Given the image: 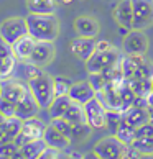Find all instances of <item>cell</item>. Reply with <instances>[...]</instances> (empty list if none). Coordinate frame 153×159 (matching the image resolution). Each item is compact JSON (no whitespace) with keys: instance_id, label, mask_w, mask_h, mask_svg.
<instances>
[{"instance_id":"obj_8","label":"cell","mask_w":153,"mask_h":159,"mask_svg":"<svg viewBox=\"0 0 153 159\" xmlns=\"http://www.w3.org/2000/svg\"><path fill=\"white\" fill-rule=\"evenodd\" d=\"M123 148H125V144L115 134H109L94 146V152L101 159H120Z\"/></svg>"},{"instance_id":"obj_16","label":"cell","mask_w":153,"mask_h":159,"mask_svg":"<svg viewBox=\"0 0 153 159\" xmlns=\"http://www.w3.org/2000/svg\"><path fill=\"white\" fill-rule=\"evenodd\" d=\"M43 139L46 141V144H48V148H53V149H58V151H66L69 146H71L73 139L64 136L61 131H58L50 123L48 126H46V131L43 134Z\"/></svg>"},{"instance_id":"obj_34","label":"cell","mask_w":153,"mask_h":159,"mask_svg":"<svg viewBox=\"0 0 153 159\" xmlns=\"http://www.w3.org/2000/svg\"><path fill=\"white\" fill-rule=\"evenodd\" d=\"M0 111H2V115L5 116V118H8V116H15V113H17V103L0 97Z\"/></svg>"},{"instance_id":"obj_20","label":"cell","mask_w":153,"mask_h":159,"mask_svg":"<svg viewBox=\"0 0 153 159\" xmlns=\"http://www.w3.org/2000/svg\"><path fill=\"white\" fill-rule=\"evenodd\" d=\"M56 7H58L56 0H26L28 13L51 15L56 11Z\"/></svg>"},{"instance_id":"obj_6","label":"cell","mask_w":153,"mask_h":159,"mask_svg":"<svg viewBox=\"0 0 153 159\" xmlns=\"http://www.w3.org/2000/svg\"><path fill=\"white\" fill-rule=\"evenodd\" d=\"M150 41L146 38L143 30H130L122 43V51L127 56H135V54H145L148 51Z\"/></svg>"},{"instance_id":"obj_15","label":"cell","mask_w":153,"mask_h":159,"mask_svg":"<svg viewBox=\"0 0 153 159\" xmlns=\"http://www.w3.org/2000/svg\"><path fill=\"white\" fill-rule=\"evenodd\" d=\"M74 30L78 33V36L96 38L101 31V26H99V21L96 18H92L89 15H82L74 20Z\"/></svg>"},{"instance_id":"obj_49","label":"cell","mask_w":153,"mask_h":159,"mask_svg":"<svg viewBox=\"0 0 153 159\" xmlns=\"http://www.w3.org/2000/svg\"><path fill=\"white\" fill-rule=\"evenodd\" d=\"M0 159H12L10 156H5V154H0Z\"/></svg>"},{"instance_id":"obj_48","label":"cell","mask_w":153,"mask_h":159,"mask_svg":"<svg viewBox=\"0 0 153 159\" xmlns=\"http://www.w3.org/2000/svg\"><path fill=\"white\" fill-rule=\"evenodd\" d=\"M150 123L153 125V108H150Z\"/></svg>"},{"instance_id":"obj_22","label":"cell","mask_w":153,"mask_h":159,"mask_svg":"<svg viewBox=\"0 0 153 159\" xmlns=\"http://www.w3.org/2000/svg\"><path fill=\"white\" fill-rule=\"evenodd\" d=\"M46 149H48V144H46V141L43 138L33 139V141L23 144L20 148V151L23 152V156H25L26 159H38Z\"/></svg>"},{"instance_id":"obj_12","label":"cell","mask_w":153,"mask_h":159,"mask_svg":"<svg viewBox=\"0 0 153 159\" xmlns=\"http://www.w3.org/2000/svg\"><path fill=\"white\" fill-rule=\"evenodd\" d=\"M96 44L97 41L96 38H84V36H78L71 41V44H69V49L71 52L81 59L82 62H86L89 57L96 52Z\"/></svg>"},{"instance_id":"obj_45","label":"cell","mask_w":153,"mask_h":159,"mask_svg":"<svg viewBox=\"0 0 153 159\" xmlns=\"http://www.w3.org/2000/svg\"><path fill=\"white\" fill-rule=\"evenodd\" d=\"M58 159H68V154L64 151H60L58 152Z\"/></svg>"},{"instance_id":"obj_19","label":"cell","mask_w":153,"mask_h":159,"mask_svg":"<svg viewBox=\"0 0 153 159\" xmlns=\"http://www.w3.org/2000/svg\"><path fill=\"white\" fill-rule=\"evenodd\" d=\"M35 44H36V39L31 38L30 34H26V36L20 38L18 41H15V43L12 44L15 57L18 61H30L31 52L35 49Z\"/></svg>"},{"instance_id":"obj_50","label":"cell","mask_w":153,"mask_h":159,"mask_svg":"<svg viewBox=\"0 0 153 159\" xmlns=\"http://www.w3.org/2000/svg\"><path fill=\"white\" fill-rule=\"evenodd\" d=\"M3 120H5V116L2 115V111H0V123H3Z\"/></svg>"},{"instance_id":"obj_2","label":"cell","mask_w":153,"mask_h":159,"mask_svg":"<svg viewBox=\"0 0 153 159\" xmlns=\"http://www.w3.org/2000/svg\"><path fill=\"white\" fill-rule=\"evenodd\" d=\"M28 84L31 95L35 97V100L38 102L40 108H50L51 102L55 100V85H53V77L48 75L46 72H41L38 77L31 79Z\"/></svg>"},{"instance_id":"obj_41","label":"cell","mask_w":153,"mask_h":159,"mask_svg":"<svg viewBox=\"0 0 153 159\" xmlns=\"http://www.w3.org/2000/svg\"><path fill=\"white\" fill-rule=\"evenodd\" d=\"M68 159H84V154H81L79 151H71L68 154Z\"/></svg>"},{"instance_id":"obj_42","label":"cell","mask_w":153,"mask_h":159,"mask_svg":"<svg viewBox=\"0 0 153 159\" xmlns=\"http://www.w3.org/2000/svg\"><path fill=\"white\" fill-rule=\"evenodd\" d=\"M84 159H101V157H99L94 151H91V152H86L84 154Z\"/></svg>"},{"instance_id":"obj_43","label":"cell","mask_w":153,"mask_h":159,"mask_svg":"<svg viewBox=\"0 0 153 159\" xmlns=\"http://www.w3.org/2000/svg\"><path fill=\"white\" fill-rule=\"evenodd\" d=\"M12 159H26V157L23 156V152H22L20 149H18V151H17V152H15L13 156H12Z\"/></svg>"},{"instance_id":"obj_24","label":"cell","mask_w":153,"mask_h":159,"mask_svg":"<svg viewBox=\"0 0 153 159\" xmlns=\"http://www.w3.org/2000/svg\"><path fill=\"white\" fill-rule=\"evenodd\" d=\"M63 118H66L69 123H73V125H79V123H87L86 111H84V105H79V103L73 102V105L69 107V110L66 111V115H64Z\"/></svg>"},{"instance_id":"obj_37","label":"cell","mask_w":153,"mask_h":159,"mask_svg":"<svg viewBox=\"0 0 153 159\" xmlns=\"http://www.w3.org/2000/svg\"><path fill=\"white\" fill-rule=\"evenodd\" d=\"M13 48L8 41H5L2 36H0V57H13Z\"/></svg>"},{"instance_id":"obj_46","label":"cell","mask_w":153,"mask_h":159,"mask_svg":"<svg viewBox=\"0 0 153 159\" xmlns=\"http://www.w3.org/2000/svg\"><path fill=\"white\" fill-rule=\"evenodd\" d=\"M58 3H63V5H69V3H73L74 0H56Z\"/></svg>"},{"instance_id":"obj_1","label":"cell","mask_w":153,"mask_h":159,"mask_svg":"<svg viewBox=\"0 0 153 159\" xmlns=\"http://www.w3.org/2000/svg\"><path fill=\"white\" fill-rule=\"evenodd\" d=\"M28 34L36 41H53L60 36V20L55 13L51 15H38L28 13L26 16Z\"/></svg>"},{"instance_id":"obj_10","label":"cell","mask_w":153,"mask_h":159,"mask_svg":"<svg viewBox=\"0 0 153 159\" xmlns=\"http://www.w3.org/2000/svg\"><path fill=\"white\" fill-rule=\"evenodd\" d=\"M28 84H25L23 80L17 79V77H8L2 80V98L10 100L13 103H18L20 100L26 95Z\"/></svg>"},{"instance_id":"obj_39","label":"cell","mask_w":153,"mask_h":159,"mask_svg":"<svg viewBox=\"0 0 153 159\" xmlns=\"http://www.w3.org/2000/svg\"><path fill=\"white\" fill-rule=\"evenodd\" d=\"M10 141H13V138H12L10 134L7 133V129H5L3 125L0 123V146L5 144V143H10Z\"/></svg>"},{"instance_id":"obj_7","label":"cell","mask_w":153,"mask_h":159,"mask_svg":"<svg viewBox=\"0 0 153 159\" xmlns=\"http://www.w3.org/2000/svg\"><path fill=\"white\" fill-rule=\"evenodd\" d=\"M46 126H48V125H45V123L41 121L40 118H36V116H35V118H30V120H25V121H23L20 134L13 141L17 143L18 148H22L23 144L30 143V141H33V139L43 138V134L46 131Z\"/></svg>"},{"instance_id":"obj_51","label":"cell","mask_w":153,"mask_h":159,"mask_svg":"<svg viewBox=\"0 0 153 159\" xmlns=\"http://www.w3.org/2000/svg\"><path fill=\"white\" fill-rule=\"evenodd\" d=\"M0 97H2V80H0Z\"/></svg>"},{"instance_id":"obj_38","label":"cell","mask_w":153,"mask_h":159,"mask_svg":"<svg viewBox=\"0 0 153 159\" xmlns=\"http://www.w3.org/2000/svg\"><path fill=\"white\" fill-rule=\"evenodd\" d=\"M18 149H20V148L17 146L15 141H10V143H5V144L0 146V154H5V156H10V157H12Z\"/></svg>"},{"instance_id":"obj_9","label":"cell","mask_w":153,"mask_h":159,"mask_svg":"<svg viewBox=\"0 0 153 159\" xmlns=\"http://www.w3.org/2000/svg\"><path fill=\"white\" fill-rule=\"evenodd\" d=\"M84 111H86L87 123L92 128H97V129L105 128V123H107V108H105V105L97 97H94L92 100H89L84 105Z\"/></svg>"},{"instance_id":"obj_14","label":"cell","mask_w":153,"mask_h":159,"mask_svg":"<svg viewBox=\"0 0 153 159\" xmlns=\"http://www.w3.org/2000/svg\"><path fill=\"white\" fill-rule=\"evenodd\" d=\"M69 97L73 102L79 103V105H86L89 100L96 97V90L92 89V85L89 84V80H81V82H74L69 89Z\"/></svg>"},{"instance_id":"obj_28","label":"cell","mask_w":153,"mask_h":159,"mask_svg":"<svg viewBox=\"0 0 153 159\" xmlns=\"http://www.w3.org/2000/svg\"><path fill=\"white\" fill-rule=\"evenodd\" d=\"M74 82H71L68 77H53V85H55V97H61V95H68L69 89Z\"/></svg>"},{"instance_id":"obj_4","label":"cell","mask_w":153,"mask_h":159,"mask_svg":"<svg viewBox=\"0 0 153 159\" xmlns=\"http://www.w3.org/2000/svg\"><path fill=\"white\" fill-rule=\"evenodd\" d=\"M28 34V25L26 18L22 16H12L0 23V36L5 41H8L10 44H13L15 41H18L20 38Z\"/></svg>"},{"instance_id":"obj_47","label":"cell","mask_w":153,"mask_h":159,"mask_svg":"<svg viewBox=\"0 0 153 159\" xmlns=\"http://www.w3.org/2000/svg\"><path fill=\"white\" fill-rule=\"evenodd\" d=\"M138 159H153V154H142Z\"/></svg>"},{"instance_id":"obj_44","label":"cell","mask_w":153,"mask_h":159,"mask_svg":"<svg viewBox=\"0 0 153 159\" xmlns=\"http://www.w3.org/2000/svg\"><path fill=\"white\" fill-rule=\"evenodd\" d=\"M146 100H148V107H150V108H153V90L150 92V95L146 97Z\"/></svg>"},{"instance_id":"obj_40","label":"cell","mask_w":153,"mask_h":159,"mask_svg":"<svg viewBox=\"0 0 153 159\" xmlns=\"http://www.w3.org/2000/svg\"><path fill=\"white\" fill-rule=\"evenodd\" d=\"M110 48H114V46L110 44L109 41H105V39H99L97 44H96V49H97V51H107V49H110Z\"/></svg>"},{"instance_id":"obj_26","label":"cell","mask_w":153,"mask_h":159,"mask_svg":"<svg viewBox=\"0 0 153 159\" xmlns=\"http://www.w3.org/2000/svg\"><path fill=\"white\" fill-rule=\"evenodd\" d=\"M18 64V59L13 57H0V80H5L13 75L15 67Z\"/></svg>"},{"instance_id":"obj_25","label":"cell","mask_w":153,"mask_h":159,"mask_svg":"<svg viewBox=\"0 0 153 159\" xmlns=\"http://www.w3.org/2000/svg\"><path fill=\"white\" fill-rule=\"evenodd\" d=\"M135 129L137 128H133L132 125H128L125 120H122L119 129L115 131V136L119 138L123 144H132L135 141Z\"/></svg>"},{"instance_id":"obj_17","label":"cell","mask_w":153,"mask_h":159,"mask_svg":"<svg viewBox=\"0 0 153 159\" xmlns=\"http://www.w3.org/2000/svg\"><path fill=\"white\" fill-rule=\"evenodd\" d=\"M40 105L38 102L35 100V97L31 95V92L28 90L26 95L23 97L18 103H17V113L15 116H18V118H22L23 121L25 120H30V118H35V116L38 115L40 111Z\"/></svg>"},{"instance_id":"obj_36","label":"cell","mask_w":153,"mask_h":159,"mask_svg":"<svg viewBox=\"0 0 153 159\" xmlns=\"http://www.w3.org/2000/svg\"><path fill=\"white\" fill-rule=\"evenodd\" d=\"M140 156H142V152L135 148L133 144H125V148H123V152H122L120 159H138Z\"/></svg>"},{"instance_id":"obj_11","label":"cell","mask_w":153,"mask_h":159,"mask_svg":"<svg viewBox=\"0 0 153 159\" xmlns=\"http://www.w3.org/2000/svg\"><path fill=\"white\" fill-rule=\"evenodd\" d=\"M55 54H56V48L53 44V41H36L31 57H30V62L36 64L40 67H45L53 62Z\"/></svg>"},{"instance_id":"obj_32","label":"cell","mask_w":153,"mask_h":159,"mask_svg":"<svg viewBox=\"0 0 153 159\" xmlns=\"http://www.w3.org/2000/svg\"><path fill=\"white\" fill-rule=\"evenodd\" d=\"M92 126L89 123H79V125H73V141H84L86 138H89Z\"/></svg>"},{"instance_id":"obj_52","label":"cell","mask_w":153,"mask_h":159,"mask_svg":"<svg viewBox=\"0 0 153 159\" xmlns=\"http://www.w3.org/2000/svg\"><path fill=\"white\" fill-rule=\"evenodd\" d=\"M151 90H153V77H151Z\"/></svg>"},{"instance_id":"obj_13","label":"cell","mask_w":153,"mask_h":159,"mask_svg":"<svg viewBox=\"0 0 153 159\" xmlns=\"http://www.w3.org/2000/svg\"><path fill=\"white\" fill-rule=\"evenodd\" d=\"M114 20L117 21L119 26H123L127 30L133 28V7H132V0H120L119 3L114 7Z\"/></svg>"},{"instance_id":"obj_33","label":"cell","mask_w":153,"mask_h":159,"mask_svg":"<svg viewBox=\"0 0 153 159\" xmlns=\"http://www.w3.org/2000/svg\"><path fill=\"white\" fill-rule=\"evenodd\" d=\"M132 144L142 154H153V138H137Z\"/></svg>"},{"instance_id":"obj_3","label":"cell","mask_w":153,"mask_h":159,"mask_svg":"<svg viewBox=\"0 0 153 159\" xmlns=\"http://www.w3.org/2000/svg\"><path fill=\"white\" fill-rule=\"evenodd\" d=\"M122 52L120 49H117L115 46L110 48L107 51H97L86 61V70L89 74H94V72H104L107 70L109 67H112L117 61L122 59Z\"/></svg>"},{"instance_id":"obj_21","label":"cell","mask_w":153,"mask_h":159,"mask_svg":"<svg viewBox=\"0 0 153 159\" xmlns=\"http://www.w3.org/2000/svg\"><path fill=\"white\" fill-rule=\"evenodd\" d=\"M73 105V100L69 95H61V97H55V100L50 105V118H61L66 115V111L69 110V107Z\"/></svg>"},{"instance_id":"obj_23","label":"cell","mask_w":153,"mask_h":159,"mask_svg":"<svg viewBox=\"0 0 153 159\" xmlns=\"http://www.w3.org/2000/svg\"><path fill=\"white\" fill-rule=\"evenodd\" d=\"M125 82L132 87L137 97H148L151 92V79H125Z\"/></svg>"},{"instance_id":"obj_30","label":"cell","mask_w":153,"mask_h":159,"mask_svg":"<svg viewBox=\"0 0 153 159\" xmlns=\"http://www.w3.org/2000/svg\"><path fill=\"white\" fill-rule=\"evenodd\" d=\"M89 84L92 85V89L96 90V93L97 92H101L102 89H105L107 87V84H109V79L105 77V74L104 72H94V74H89Z\"/></svg>"},{"instance_id":"obj_31","label":"cell","mask_w":153,"mask_h":159,"mask_svg":"<svg viewBox=\"0 0 153 159\" xmlns=\"http://www.w3.org/2000/svg\"><path fill=\"white\" fill-rule=\"evenodd\" d=\"M51 125L55 126L58 131H61L64 136H68V138H71L73 139V123H69L66 118H51Z\"/></svg>"},{"instance_id":"obj_27","label":"cell","mask_w":153,"mask_h":159,"mask_svg":"<svg viewBox=\"0 0 153 159\" xmlns=\"http://www.w3.org/2000/svg\"><path fill=\"white\" fill-rule=\"evenodd\" d=\"M3 128L7 129V133L10 134L12 138H17L20 134V131H22V126H23V120L22 118H18V116H8V118H5L3 120Z\"/></svg>"},{"instance_id":"obj_5","label":"cell","mask_w":153,"mask_h":159,"mask_svg":"<svg viewBox=\"0 0 153 159\" xmlns=\"http://www.w3.org/2000/svg\"><path fill=\"white\" fill-rule=\"evenodd\" d=\"M133 7V28L146 30L153 26V0H132Z\"/></svg>"},{"instance_id":"obj_35","label":"cell","mask_w":153,"mask_h":159,"mask_svg":"<svg viewBox=\"0 0 153 159\" xmlns=\"http://www.w3.org/2000/svg\"><path fill=\"white\" fill-rule=\"evenodd\" d=\"M137 138H153V125L150 121L135 129V139Z\"/></svg>"},{"instance_id":"obj_29","label":"cell","mask_w":153,"mask_h":159,"mask_svg":"<svg viewBox=\"0 0 153 159\" xmlns=\"http://www.w3.org/2000/svg\"><path fill=\"white\" fill-rule=\"evenodd\" d=\"M122 120H123L122 111H119V110H107V123H105V128H109L110 133L115 134V131L119 129Z\"/></svg>"},{"instance_id":"obj_18","label":"cell","mask_w":153,"mask_h":159,"mask_svg":"<svg viewBox=\"0 0 153 159\" xmlns=\"http://www.w3.org/2000/svg\"><path fill=\"white\" fill-rule=\"evenodd\" d=\"M123 113V120L133 128H138L150 121V107H140V105H132L130 108H127Z\"/></svg>"}]
</instances>
